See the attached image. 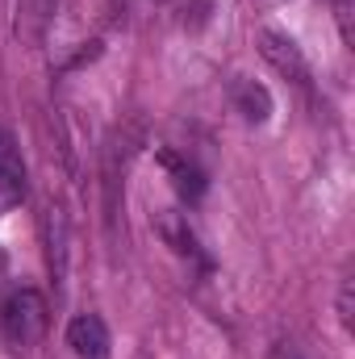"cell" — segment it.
<instances>
[{
	"label": "cell",
	"instance_id": "15",
	"mask_svg": "<svg viewBox=\"0 0 355 359\" xmlns=\"http://www.w3.org/2000/svg\"><path fill=\"white\" fill-rule=\"evenodd\" d=\"M151 4H159V0H130V13H138V8H151Z\"/></svg>",
	"mask_w": 355,
	"mask_h": 359
},
{
	"label": "cell",
	"instance_id": "2",
	"mask_svg": "<svg viewBox=\"0 0 355 359\" xmlns=\"http://www.w3.org/2000/svg\"><path fill=\"white\" fill-rule=\"evenodd\" d=\"M255 46H260V55H264V63L272 72H280L284 80H293V84H309V63H305V55H301V46L288 38V34H280V29H260L255 34Z\"/></svg>",
	"mask_w": 355,
	"mask_h": 359
},
{
	"label": "cell",
	"instance_id": "8",
	"mask_svg": "<svg viewBox=\"0 0 355 359\" xmlns=\"http://www.w3.org/2000/svg\"><path fill=\"white\" fill-rule=\"evenodd\" d=\"M159 163L168 168L172 188H176L184 201H201V196H205V176H201V168H196V163L180 159L176 151H159Z\"/></svg>",
	"mask_w": 355,
	"mask_h": 359
},
{
	"label": "cell",
	"instance_id": "7",
	"mask_svg": "<svg viewBox=\"0 0 355 359\" xmlns=\"http://www.w3.org/2000/svg\"><path fill=\"white\" fill-rule=\"evenodd\" d=\"M230 100H234V109L247 117V121H255V126H264L267 117H272V92L264 84H255V80H247V76H239L234 84H230Z\"/></svg>",
	"mask_w": 355,
	"mask_h": 359
},
{
	"label": "cell",
	"instance_id": "5",
	"mask_svg": "<svg viewBox=\"0 0 355 359\" xmlns=\"http://www.w3.org/2000/svg\"><path fill=\"white\" fill-rule=\"evenodd\" d=\"M155 234L176 251L180 259H196V264H205V251H201V238H196L188 213H180V209H159V213H155Z\"/></svg>",
	"mask_w": 355,
	"mask_h": 359
},
{
	"label": "cell",
	"instance_id": "12",
	"mask_svg": "<svg viewBox=\"0 0 355 359\" xmlns=\"http://www.w3.org/2000/svg\"><path fill=\"white\" fill-rule=\"evenodd\" d=\"M335 17H339V29H343V42L351 46V0H335Z\"/></svg>",
	"mask_w": 355,
	"mask_h": 359
},
{
	"label": "cell",
	"instance_id": "10",
	"mask_svg": "<svg viewBox=\"0 0 355 359\" xmlns=\"http://www.w3.org/2000/svg\"><path fill=\"white\" fill-rule=\"evenodd\" d=\"M4 168H21V151H17V138L0 126V172Z\"/></svg>",
	"mask_w": 355,
	"mask_h": 359
},
{
	"label": "cell",
	"instance_id": "1",
	"mask_svg": "<svg viewBox=\"0 0 355 359\" xmlns=\"http://www.w3.org/2000/svg\"><path fill=\"white\" fill-rule=\"evenodd\" d=\"M46 322H51V305L38 288H13L0 301V339L13 351L34 347L46 334Z\"/></svg>",
	"mask_w": 355,
	"mask_h": 359
},
{
	"label": "cell",
	"instance_id": "13",
	"mask_svg": "<svg viewBox=\"0 0 355 359\" xmlns=\"http://www.w3.org/2000/svg\"><path fill=\"white\" fill-rule=\"evenodd\" d=\"M267 359H305V355H301V347H297V343H288V339H280V343L272 347V355H267Z\"/></svg>",
	"mask_w": 355,
	"mask_h": 359
},
{
	"label": "cell",
	"instance_id": "6",
	"mask_svg": "<svg viewBox=\"0 0 355 359\" xmlns=\"http://www.w3.org/2000/svg\"><path fill=\"white\" fill-rule=\"evenodd\" d=\"M55 13H59V0H17V38L21 42H42V34L51 29V21H55Z\"/></svg>",
	"mask_w": 355,
	"mask_h": 359
},
{
	"label": "cell",
	"instance_id": "11",
	"mask_svg": "<svg viewBox=\"0 0 355 359\" xmlns=\"http://www.w3.org/2000/svg\"><path fill=\"white\" fill-rule=\"evenodd\" d=\"M339 322L351 330L355 326V309H351V276H343V284H339Z\"/></svg>",
	"mask_w": 355,
	"mask_h": 359
},
{
	"label": "cell",
	"instance_id": "14",
	"mask_svg": "<svg viewBox=\"0 0 355 359\" xmlns=\"http://www.w3.org/2000/svg\"><path fill=\"white\" fill-rule=\"evenodd\" d=\"M4 280H8V251L0 247V288H4Z\"/></svg>",
	"mask_w": 355,
	"mask_h": 359
},
{
	"label": "cell",
	"instance_id": "9",
	"mask_svg": "<svg viewBox=\"0 0 355 359\" xmlns=\"http://www.w3.org/2000/svg\"><path fill=\"white\" fill-rule=\"evenodd\" d=\"M21 201H25V163L0 172V217H4L8 209H17Z\"/></svg>",
	"mask_w": 355,
	"mask_h": 359
},
{
	"label": "cell",
	"instance_id": "3",
	"mask_svg": "<svg viewBox=\"0 0 355 359\" xmlns=\"http://www.w3.org/2000/svg\"><path fill=\"white\" fill-rule=\"evenodd\" d=\"M42 234H46V264H51V276L63 292V280H67V259H72V222H67V209L59 201H51L42 209Z\"/></svg>",
	"mask_w": 355,
	"mask_h": 359
},
{
	"label": "cell",
	"instance_id": "4",
	"mask_svg": "<svg viewBox=\"0 0 355 359\" xmlns=\"http://www.w3.org/2000/svg\"><path fill=\"white\" fill-rule=\"evenodd\" d=\"M67 347L80 359H109L113 339H109L105 318H100V313H76V318L67 322Z\"/></svg>",
	"mask_w": 355,
	"mask_h": 359
}]
</instances>
